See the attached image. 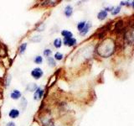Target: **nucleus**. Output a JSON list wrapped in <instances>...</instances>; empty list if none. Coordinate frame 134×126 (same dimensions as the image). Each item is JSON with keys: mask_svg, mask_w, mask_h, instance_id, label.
<instances>
[{"mask_svg": "<svg viewBox=\"0 0 134 126\" xmlns=\"http://www.w3.org/2000/svg\"><path fill=\"white\" fill-rule=\"evenodd\" d=\"M97 53L102 57H109L115 51V41L111 38L105 39L97 47Z\"/></svg>", "mask_w": 134, "mask_h": 126, "instance_id": "f257e3e1", "label": "nucleus"}, {"mask_svg": "<svg viewBox=\"0 0 134 126\" xmlns=\"http://www.w3.org/2000/svg\"><path fill=\"white\" fill-rule=\"evenodd\" d=\"M43 75H44L43 71H42L41 68H39V67H37V68H35V69H34L31 71V76L35 79H36V80L41 78Z\"/></svg>", "mask_w": 134, "mask_h": 126, "instance_id": "f03ea898", "label": "nucleus"}, {"mask_svg": "<svg viewBox=\"0 0 134 126\" xmlns=\"http://www.w3.org/2000/svg\"><path fill=\"white\" fill-rule=\"evenodd\" d=\"M64 45L67 46H74L76 45V40L75 38H64Z\"/></svg>", "mask_w": 134, "mask_h": 126, "instance_id": "7ed1b4c3", "label": "nucleus"}, {"mask_svg": "<svg viewBox=\"0 0 134 126\" xmlns=\"http://www.w3.org/2000/svg\"><path fill=\"white\" fill-rule=\"evenodd\" d=\"M44 94V90L42 89L41 87H38V88L35 90V95H34V98H35V100H39L42 98V96Z\"/></svg>", "mask_w": 134, "mask_h": 126, "instance_id": "20e7f679", "label": "nucleus"}, {"mask_svg": "<svg viewBox=\"0 0 134 126\" xmlns=\"http://www.w3.org/2000/svg\"><path fill=\"white\" fill-rule=\"evenodd\" d=\"M91 27V22H87L85 25V27L83 28V29L81 31H80V35H81V36H85L86 34L88 33V31H89L90 28Z\"/></svg>", "mask_w": 134, "mask_h": 126, "instance_id": "39448f33", "label": "nucleus"}, {"mask_svg": "<svg viewBox=\"0 0 134 126\" xmlns=\"http://www.w3.org/2000/svg\"><path fill=\"white\" fill-rule=\"evenodd\" d=\"M10 98L14 100H17L21 98V92L19 90H14L10 93Z\"/></svg>", "mask_w": 134, "mask_h": 126, "instance_id": "423d86ee", "label": "nucleus"}, {"mask_svg": "<svg viewBox=\"0 0 134 126\" xmlns=\"http://www.w3.org/2000/svg\"><path fill=\"white\" fill-rule=\"evenodd\" d=\"M8 115H9V117L11 118V119H16V118H18L19 115V111L18 110V109L13 108L10 110Z\"/></svg>", "mask_w": 134, "mask_h": 126, "instance_id": "0eeeda50", "label": "nucleus"}, {"mask_svg": "<svg viewBox=\"0 0 134 126\" xmlns=\"http://www.w3.org/2000/svg\"><path fill=\"white\" fill-rule=\"evenodd\" d=\"M73 14V8L70 5H67L65 8V14L66 17H70Z\"/></svg>", "mask_w": 134, "mask_h": 126, "instance_id": "6e6552de", "label": "nucleus"}, {"mask_svg": "<svg viewBox=\"0 0 134 126\" xmlns=\"http://www.w3.org/2000/svg\"><path fill=\"white\" fill-rule=\"evenodd\" d=\"M107 17V12H106L105 10H102V11H100L98 13V14H97V18L98 19L100 20H103L105 19Z\"/></svg>", "mask_w": 134, "mask_h": 126, "instance_id": "1a4fd4ad", "label": "nucleus"}, {"mask_svg": "<svg viewBox=\"0 0 134 126\" xmlns=\"http://www.w3.org/2000/svg\"><path fill=\"white\" fill-rule=\"evenodd\" d=\"M61 45H62V40H61V39H60V38H57V39L54 40V46L55 48H57V49L60 48Z\"/></svg>", "mask_w": 134, "mask_h": 126, "instance_id": "9d476101", "label": "nucleus"}, {"mask_svg": "<svg viewBox=\"0 0 134 126\" xmlns=\"http://www.w3.org/2000/svg\"><path fill=\"white\" fill-rule=\"evenodd\" d=\"M61 35L64 36V38H72L73 34L69 30H62Z\"/></svg>", "mask_w": 134, "mask_h": 126, "instance_id": "9b49d317", "label": "nucleus"}, {"mask_svg": "<svg viewBox=\"0 0 134 126\" xmlns=\"http://www.w3.org/2000/svg\"><path fill=\"white\" fill-rule=\"evenodd\" d=\"M37 88H38V86L36 85L35 83H30V84H29V85H28L27 90L30 91V92H34V91H35Z\"/></svg>", "mask_w": 134, "mask_h": 126, "instance_id": "f8f14e48", "label": "nucleus"}, {"mask_svg": "<svg viewBox=\"0 0 134 126\" xmlns=\"http://www.w3.org/2000/svg\"><path fill=\"white\" fill-rule=\"evenodd\" d=\"M47 61H48V64L50 66H55L56 63H55V61H54V59L53 57H48L47 58Z\"/></svg>", "mask_w": 134, "mask_h": 126, "instance_id": "ddd939ff", "label": "nucleus"}, {"mask_svg": "<svg viewBox=\"0 0 134 126\" xmlns=\"http://www.w3.org/2000/svg\"><path fill=\"white\" fill-rule=\"evenodd\" d=\"M34 61H35V64H41V63L43 62V58L40 56H37L34 59Z\"/></svg>", "mask_w": 134, "mask_h": 126, "instance_id": "4468645a", "label": "nucleus"}, {"mask_svg": "<svg viewBox=\"0 0 134 126\" xmlns=\"http://www.w3.org/2000/svg\"><path fill=\"white\" fill-rule=\"evenodd\" d=\"M86 24V21H81V22L78 23V24H77V29H78V30H79V31H81L82 29H83V28L85 27Z\"/></svg>", "mask_w": 134, "mask_h": 126, "instance_id": "2eb2a0df", "label": "nucleus"}, {"mask_svg": "<svg viewBox=\"0 0 134 126\" xmlns=\"http://www.w3.org/2000/svg\"><path fill=\"white\" fill-rule=\"evenodd\" d=\"M63 59V55L60 52H56L54 54V60L56 61H61Z\"/></svg>", "mask_w": 134, "mask_h": 126, "instance_id": "dca6fc26", "label": "nucleus"}, {"mask_svg": "<svg viewBox=\"0 0 134 126\" xmlns=\"http://www.w3.org/2000/svg\"><path fill=\"white\" fill-rule=\"evenodd\" d=\"M26 47H27V44L26 43H23L19 46V53L23 54L25 51V50H26Z\"/></svg>", "mask_w": 134, "mask_h": 126, "instance_id": "f3484780", "label": "nucleus"}, {"mask_svg": "<svg viewBox=\"0 0 134 126\" xmlns=\"http://www.w3.org/2000/svg\"><path fill=\"white\" fill-rule=\"evenodd\" d=\"M120 11H121V8H120V7H116V8H113V9H112V11H111V14H112V15H116V14H119Z\"/></svg>", "mask_w": 134, "mask_h": 126, "instance_id": "a211bd4d", "label": "nucleus"}, {"mask_svg": "<svg viewBox=\"0 0 134 126\" xmlns=\"http://www.w3.org/2000/svg\"><path fill=\"white\" fill-rule=\"evenodd\" d=\"M51 54H52V50H49V49H46L44 50V55L45 56H47V57H49L50 56H51Z\"/></svg>", "mask_w": 134, "mask_h": 126, "instance_id": "6ab92c4d", "label": "nucleus"}, {"mask_svg": "<svg viewBox=\"0 0 134 126\" xmlns=\"http://www.w3.org/2000/svg\"><path fill=\"white\" fill-rule=\"evenodd\" d=\"M41 40V36L38 35V36H34L33 38H31L30 40L33 41V42H38V41H40Z\"/></svg>", "mask_w": 134, "mask_h": 126, "instance_id": "aec40b11", "label": "nucleus"}, {"mask_svg": "<svg viewBox=\"0 0 134 126\" xmlns=\"http://www.w3.org/2000/svg\"><path fill=\"white\" fill-rule=\"evenodd\" d=\"M44 126H54V125L53 124V123L49 119H47L44 122Z\"/></svg>", "mask_w": 134, "mask_h": 126, "instance_id": "412c9836", "label": "nucleus"}, {"mask_svg": "<svg viewBox=\"0 0 134 126\" xmlns=\"http://www.w3.org/2000/svg\"><path fill=\"white\" fill-rule=\"evenodd\" d=\"M6 126H15V124L14 122H9V123H8Z\"/></svg>", "mask_w": 134, "mask_h": 126, "instance_id": "4be33fe9", "label": "nucleus"}, {"mask_svg": "<svg viewBox=\"0 0 134 126\" xmlns=\"http://www.w3.org/2000/svg\"><path fill=\"white\" fill-rule=\"evenodd\" d=\"M132 7H133V8H134V1L132 2Z\"/></svg>", "mask_w": 134, "mask_h": 126, "instance_id": "5701e85b", "label": "nucleus"}]
</instances>
